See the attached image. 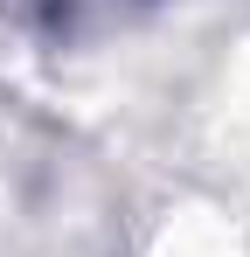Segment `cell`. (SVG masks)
<instances>
[{
	"label": "cell",
	"mask_w": 250,
	"mask_h": 257,
	"mask_svg": "<svg viewBox=\"0 0 250 257\" xmlns=\"http://www.w3.org/2000/svg\"><path fill=\"white\" fill-rule=\"evenodd\" d=\"M42 7H49V21H56V28H77L90 0H42ZM97 7H118V0H97Z\"/></svg>",
	"instance_id": "obj_1"
}]
</instances>
